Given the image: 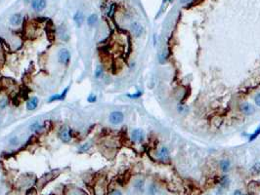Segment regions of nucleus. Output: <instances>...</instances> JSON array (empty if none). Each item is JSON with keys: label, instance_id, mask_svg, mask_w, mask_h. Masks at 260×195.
Segmentation results:
<instances>
[{"label": "nucleus", "instance_id": "obj_1", "mask_svg": "<svg viewBox=\"0 0 260 195\" xmlns=\"http://www.w3.org/2000/svg\"><path fill=\"white\" fill-rule=\"evenodd\" d=\"M58 61L59 63L64 65H69V61H71V53H69V51L66 49V48L61 49L58 53Z\"/></svg>", "mask_w": 260, "mask_h": 195}, {"label": "nucleus", "instance_id": "obj_2", "mask_svg": "<svg viewBox=\"0 0 260 195\" xmlns=\"http://www.w3.org/2000/svg\"><path fill=\"white\" fill-rule=\"evenodd\" d=\"M124 120V114L121 111H112L109 116V121L112 125H119Z\"/></svg>", "mask_w": 260, "mask_h": 195}, {"label": "nucleus", "instance_id": "obj_3", "mask_svg": "<svg viewBox=\"0 0 260 195\" xmlns=\"http://www.w3.org/2000/svg\"><path fill=\"white\" fill-rule=\"evenodd\" d=\"M145 138V133L141 129H135L131 132V140L134 143H142Z\"/></svg>", "mask_w": 260, "mask_h": 195}, {"label": "nucleus", "instance_id": "obj_4", "mask_svg": "<svg viewBox=\"0 0 260 195\" xmlns=\"http://www.w3.org/2000/svg\"><path fill=\"white\" fill-rule=\"evenodd\" d=\"M46 0H33L31 1V8L36 12H41L46 8Z\"/></svg>", "mask_w": 260, "mask_h": 195}, {"label": "nucleus", "instance_id": "obj_5", "mask_svg": "<svg viewBox=\"0 0 260 195\" xmlns=\"http://www.w3.org/2000/svg\"><path fill=\"white\" fill-rule=\"evenodd\" d=\"M38 103H39L38 98H36V97L31 98L28 101V103H26V109L29 111L34 110V109H36L37 106H38Z\"/></svg>", "mask_w": 260, "mask_h": 195}, {"label": "nucleus", "instance_id": "obj_6", "mask_svg": "<svg viewBox=\"0 0 260 195\" xmlns=\"http://www.w3.org/2000/svg\"><path fill=\"white\" fill-rule=\"evenodd\" d=\"M23 22V16L20 13H16V14L12 15V17L10 18V23L13 26H18L20 25Z\"/></svg>", "mask_w": 260, "mask_h": 195}, {"label": "nucleus", "instance_id": "obj_7", "mask_svg": "<svg viewBox=\"0 0 260 195\" xmlns=\"http://www.w3.org/2000/svg\"><path fill=\"white\" fill-rule=\"evenodd\" d=\"M131 30H132L134 35L139 37L142 35V33H143V26H142L139 23L135 22L131 25Z\"/></svg>", "mask_w": 260, "mask_h": 195}, {"label": "nucleus", "instance_id": "obj_8", "mask_svg": "<svg viewBox=\"0 0 260 195\" xmlns=\"http://www.w3.org/2000/svg\"><path fill=\"white\" fill-rule=\"evenodd\" d=\"M240 109H241V111H242L243 114H245V115H250V114H252L253 112H254L253 106L251 105L250 103H248L241 105Z\"/></svg>", "mask_w": 260, "mask_h": 195}, {"label": "nucleus", "instance_id": "obj_9", "mask_svg": "<svg viewBox=\"0 0 260 195\" xmlns=\"http://www.w3.org/2000/svg\"><path fill=\"white\" fill-rule=\"evenodd\" d=\"M73 21L76 23V25H77V28H81V25H83V22H84L83 13L81 11H77L73 16Z\"/></svg>", "mask_w": 260, "mask_h": 195}, {"label": "nucleus", "instance_id": "obj_10", "mask_svg": "<svg viewBox=\"0 0 260 195\" xmlns=\"http://www.w3.org/2000/svg\"><path fill=\"white\" fill-rule=\"evenodd\" d=\"M60 138H61V141L65 143H69V141H71V130L69 131V129H64L60 133Z\"/></svg>", "mask_w": 260, "mask_h": 195}, {"label": "nucleus", "instance_id": "obj_11", "mask_svg": "<svg viewBox=\"0 0 260 195\" xmlns=\"http://www.w3.org/2000/svg\"><path fill=\"white\" fill-rule=\"evenodd\" d=\"M159 158L162 161H166V160L169 159V152H168V149L164 146L162 147L159 152Z\"/></svg>", "mask_w": 260, "mask_h": 195}, {"label": "nucleus", "instance_id": "obj_12", "mask_svg": "<svg viewBox=\"0 0 260 195\" xmlns=\"http://www.w3.org/2000/svg\"><path fill=\"white\" fill-rule=\"evenodd\" d=\"M98 22V16L96 14H91L89 17L87 18V23L90 28H93V26L96 25V23Z\"/></svg>", "mask_w": 260, "mask_h": 195}, {"label": "nucleus", "instance_id": "obj_13", "mask_svg": "<svg viewBox=\"0 0 260 195\" xmlns=\"http://www.w3.org/2000/svg\"><path fill=\"white\" fill-rule=\"evenodd\" d=\"M230 167H231V162L229 161L228 159H223L221 160L220 162V168L221 170L223 171V172H228V171L230 170Z\"/></svg>", "mask_w": 260, "mask_h": 195}, {"label": "nucleus", "instance_id": "obj_14", "mask_svg": "<svg viewBox=\"0 0 260 195\" xmlns=\"http://www.w3.org/2000/svg\"><path fill=\"white\" fill-rule=\"evenodd\" d=\"M41 129H43V126H42L38 121L33 123V124L29 126V130H31V132H38V131Z\"/></svg>", "mask_w": 260, "mask_h": 195}, {"label": "nucleus", "instance_id": "obj_15", "mask_svg": "<svg viewBox=\"0 0 260 195\" xmlns=\"http://www.w3.org/2000/svg\"><path fill=\"white\" fill-rule=\"evenodd\" d=\"M104 73V68L102 65H97L96 66V69H95V72H94V77L95 78H100V77L103 75Z\"/></svg>", "mask_w": 260, "mask_h": 195}, {"label": "nucleus", "instance_id": "obj_16", "mask_svg": "<svg viewBox=\"0 0 260 195\" xmlns=\"http://www.w3.org/2000/svg\"><path fill=\"white\" fill-rule=\"evenodd\" d=\"M259 135H260V126L257 127V129H256L255 131H254L253 134H251V135H250V137H249V141H254L257 137H258Z\"/></svg>", "mask_w": 260, "mask_h": 195}, {"label": "nucleus", "instance_id": "obj_17", "mask_svg": "<svg viewBox=\"0 0 260 195\" xmlns=\"http://www.w3.org/2000/svg\"><path fill=\"white\" fill-rule=\"evenodd\" d=\"M62 101L61 100V95L60 94H57V95H54V96H51V97L48 99V103H54V101Z\"/></svg>", "mask_w": 260, "mask_h": 195}, {"label": "nucleus", "instance_id": "obj_18", "mask_svg": "<svg viewBox=\"0 0 260 195\" xmlns=\"http://www.w3.org/2000/svg\"><path fill=\"white\" fill-rule=\"evenodd\" d=\"M96 101H97V96H96L95 94H90L89 96H88V98H87L88 103H96Z\"/></svg>", "mask_w": 260, "mask_h": 195}, {"label": "nucleus", "instance_id": "obj_19", "mask_svg": "<svg viewBox=\"0 0 260 195\" xmlns=\"http://www.w3.org/2000/svg\"><path fill=\"white\" fill-rule=\"evenodd\" d=\"M141 96H142V92L138 91L137 93H134V94H128L127 97L130 99H138V98H140Z\"/></svg>", "mask_w": 260, "mask_h": 195}, {"label": "nucleus", "instance_id": "obj_20", "mask_svg": "<svg viewBox=\"0 0 260 195\" xmlns=\"http://www.w3.org/2000/svg\"><path fill=\"white\" fill-rule=\"evenodd\" d=\"M89 149H90V145H89V143H84V145H82L81 146H80L79 151L80 152H85V151H88Z\"/></svg>", "mask_w": 260, "mask_h": 195}, {"label": "nucleus", "instance_id": "obj_21", "mask_svg": "<svg viewBox=\"0 0 260 195\" xmlns=\"http://www.w3.org/2000/svg\"><path fill=\"white\" fill-rule=\"evenodd\" d=\"M69 86L66 87L65 89H64L63 93H62V94H60V95H61V100H62V101H64V100H65V99H66L67 94H68V92H69Z\"/></svg>", "mask_w": 260, "mask_h": 195}, {"label": "nucleus", "instance_id": "obj_22", "mask_svg": "<svg viewBox=\"0 0 260 195\" xmlns=\"http://www.w3.org/2000/svg\"><path fill=\"white\" fill-rule=\"evenodd\" d=\"M252 172L254 173V174H258V173H260V163H257V164H255L253 166V168H252Z\"/></svg>", "mask_w": 260, "mask_h": 195}, {"label": "nucleus", "instance_id": "obj_23", "mask_svg": "<svg viewBox=\"0 0 260 195\" xmlns=\"http://www.w3.org/2000/svg\"><path fill=\"white\" fill-rule=\"evenodd\" d=\"M254 101H255V105L257 106H260V93L255 96V98H254Z\"/></svg>", "mask_w": 260, "mask_h": 195}, {"label": "nucleus", "instance_id": "obj_24", "mask_svg": "<svg viewBox=\"0 0 260 195\" xmlns=\"http://www.w3.org/2000/svg\"><path fill=\"white\" fill-rule=\"evenodd\" d=\"M135 187H137V188H139V189L143 187V181H136V183H135Z\"/></svg>", "mask_w": 260, "mask_h": 195}, {"label": "nucleus", "instance_id": "obj_25", "mask_svg": "<svg viewBox=\"0 0 260 195\" xmlns=\"http://www.w3.org/2000/svg\"><path fill=\"white\" fill-rule=\"evenodd\" d=\"M111 195H122V193H121V191H119V190H114L112 192Z\"/></svg>", "mask_w": 260, "mask_h": 195}, {"label": "nucleus", "instance_id": "obj_26", "mask_svg": "<svg viewBox=\"0 0 260 195\" xmlns=\"http://www.w3.org/2000/svg\"><path fill=\"white\" fill-rule=\"evenodd\" d=\"M114 5H112V6L111 7V10H110V13H109L110 17H112V16L114 15Z\"/></svg>", "mask_w": 260, "mask_h": 195}, {"label": "nucleus", "instance_id": "obj_27", "mask_svg": "<svg viewBox=\"0 0 260 195\" xmlns=\"http://www.w3.org/2000/svg\"><path fill=\"white\" fill-rule=\"evenodd\" d=\"M10 143H11V145H16L18 143V138H13Z\"/></svg>", "mask_w": 260, "mask_h": 195}, {"label": "nucleus", "instance_id": "obj_28", "mask_svg": "<svg viewBox=\"0 0 260 195\" xmlns=\"http://www.w3.org/2000/svg\"><path fill=\"white\" fill-rule=\"evenodd\" d=\"M233 195H243V194H242V192H241L240 190H237V191H235V193L233 194Z\"/></svg>", "mask_w": 260, "mask_h": 195}, {"label": "nucleus", "instance_id": "obj_29", "mask_svg": "<svg viewBox=\"0 0 260 195\" xmlns=\"http://www.w3.org/2000/svg\"><path fill=\"white\" fill-rule=\"evenodd\" d=\"M187 1H189V0H181V2H187Z\"/></svg>", "mask_w": 260, "mask_h": 195}]
</instances>
